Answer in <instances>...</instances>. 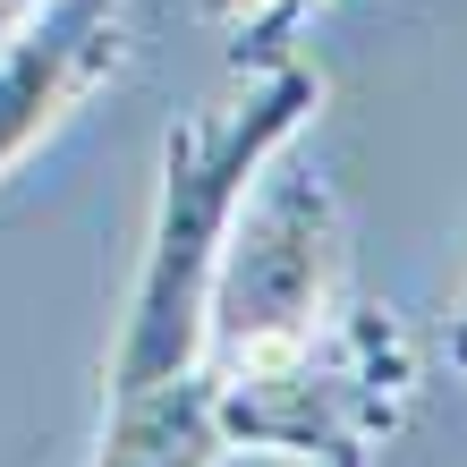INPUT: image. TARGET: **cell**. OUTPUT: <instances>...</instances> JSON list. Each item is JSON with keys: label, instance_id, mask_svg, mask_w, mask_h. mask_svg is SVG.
<instances>
[{"label": "cell", "instance_id": "6da1fadb", "mask_svg": "<svg viewBox=\"0 0 467 467\" xmlns=\"http://www.w3.org/2000/svg\"><path fill=\"white\" fill-rule=\"evenodd\" d=\"M315 111H323V77L289 51V60L255 68L246 102L179 119L161 136V187H153V222H145V264H136V289H128V315H119V340H111L102 400L196 374V357H204V289H213V264H222V238L238 222L246 187L264 179V161H281Z\"/></svg>", "mask_w": 467, "mask_h": 467}, {"label": "cell", "instance_id": "7a4b0ae2", "mask_svg": "<svg viewBox=\"0 0 467 467\" xmlns=\"http://www.w3.org/2000/svg\"><path fill=\"white\" fill-rule=\"evenodd\" d=\"M357 306L348 289V230H340V196L306 171L264 161V179L246 187L238 222L222 238L204 289V357L196 366L213 382L238 374H272L297 348H315L332 323Z\"/></svg>", "mask_w": 467, "mask_h": 467}, {"label": "cell", "instance_id": "3957f363", "mask_svg": "<svg viewBox=\"0 0 467 467\" xmlns=\"http://www.w3.org/2000/svg\"><path fill=\"white\" fill-rule=\"evenodd\" d=\"M213 408H222L230 451H281V459H306V467H374V451L417 408V348H408L400 315L357 297L289 366L213 382Z\"/></svg>", "mask_w": 467, "mask_h": 467}, {"label": "cell", "instance_id": "277c9868", "mask_svg": "<svg viewBox=\"0 0 467 467\" xmlns=\"http://www.w3.org/2000/svg\"><path fill=\"white\" fill-rule=\"evenodd\" d=\"M128 60V0H26L0 35V179Z\"/></svg>", "mask_w": 467, "mask_h": 467}, {"label": "cell", "instance_id": "5b68a950", "mask_svg": "<svg viewBox=\"0 0 467 467\" xmlns=\"http://www.w3.org/2000/svg\"><path fill=\"white\" fill-rule=\"evenodd\" d=\"M222 459H230V433H222L213 382L196 366L179 382L102 400V442L86 467H222Z\"/></svg>", "mask_w": 467, "mask_h": 467}, {"label": "cell", "instance_id": "8992f818", "mask_svg": "<svg viewBox=\"0 0 467 467\" xmlns=\"http://www.w3.org/2000/svg\"><path fill=\"white\" fill-rule=\"evenodd\" d=\"M196 9L222 17L230 35H238V60L246 68H264V60H289L297 26H306L315 9H332V0H196Z\"/></svg>", "mask_w": 467, "mask_h": 467}, {"label": "cell", "instance_id": "52a82bcc", "mask_svg": "<svg viewBox=\"0 0 467 467\" xmlns=\"http://www.w3.org/2000/svg\"><path fill=\"white\" fill-rule=\"evenodd\" d=\"M451 357H459V366H467V315L451 323Z\"/></svg>", "mask_w": 467, "mask_h": 467}]
</instances>
